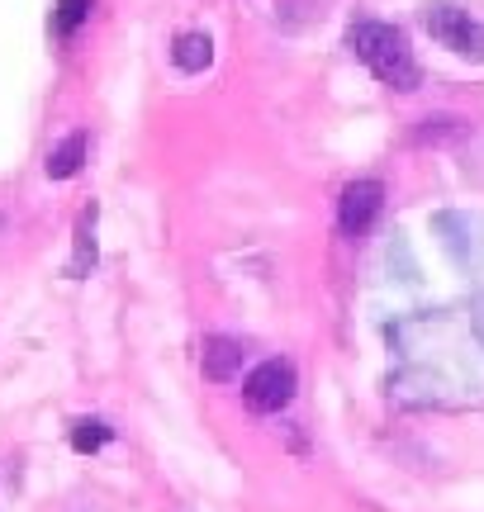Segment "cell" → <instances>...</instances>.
I'll return each mask as SVG.
<instances>
[{
  "mask_svg": "<svg viewBox=\"0 0 484 512\" xmlns=\"http://www.w3.org/2000/svg\"><path fill=\"white\" fill-rule=\"evenodd\" d=\"M171 62H176L181 72H205L209 62H214V38L200 34V29L176 34V43H171Z\"/></svg>",
  "mask_w": 484,
  "mask_h": 512,
  "instance_id": "obj_6",
  "label": "cell"
},
{
  "mask_svg": "<svg viewBox=\"0 0 484 512\" xmlns=\"http://www.w3.org/2000/svg\"><path fill=\"white\" fill-rule=\"evenodd\" d=\"M242 361H247V347H242L238 337H205V347H200V370L214 384L233 380L242 370Z\"/></svg>",
  "mask_w": 484,
  "mask_h": 512,
  "instance_id": "obj_5",
  "label": "cell"
},
{
  "mask_svg": "<svg viewBox=\"0 0 484 512\" xmlns=\"http://www.w3.org/2000/svg\"><path fill=\"white\" fill-rule=\"evenodd\" d=\"M347 48H352L366 67H371L385 86H394V91H418V81H423V72H418V62H413V48L409 38L399 34L394 24H380V19H361V24H352L347 29Z\"/></svg>",
  "mask_w": 484,
  "mask_h": 512,
  "instance_id": "obj_1",
  "label": "cell"
},
{
  "mask_svg": "<svg viewBox=\"0 0 484 512\" xmlns=\"http://www.w3.org/2000/svg\"><path fill=\"white\" fill-rule=\"evenodd\" d=\"M81 162H86V133H67V138L48 152L43 171H48L53 181H72L76 171H81Z\"/></svg>",
  "mask_w": 484,
  "mask_h": 512,
  "instance_id": "obj_7",
  "label": "cell"
},
{
  "mask_svg": "<svg viewBox=\"0 0 484 512\" xmlns=\"http://www.w3.org/2000/svg\"><path fill=\"white\" fill-rule=\"evenodd\" d=\"M91 10H95V0H57V15H53V29L62 38H72L86 19H91Z\"/></svg>",
  "mask_w": 484,
  "mask_h": 512,
  "instance_id": "obj_9",
  "label": "cell"
},
{
  "mask_svg": "<svg viewBox=\"0 0 484 512\" xmlns=\"http://www.w3.org/2000/svg\"><path fill=\"white\" fill-rule=\"evenodd\" d=\"M380 209H385V185L380 181H352L342 190V200H337V223H342V233H366L375 219H380Z\"/></svg>",
  "mask_w": 484,
  "mask_h": 512,
  "instance_id": "obj_4",
  "label": "cell"
},
{
  "mask_svg": "<svg viewBox=\"0 0 484 512\" xmlns=\"http://www.w3.org/2000/svg\"><path fill=\"white\" fill-rule=\"evenodd\" d=\"M423 24H428V34L451 48L456 57H470V62H484V24L480 19H470L466 10H456V5H428L423 10Z\"/></svg>",
  "mask_w": 484,
  "mask_h": 512,
  "instance_id": "obj_2",
  "label": "cell"
},
{
  "mask_svg": "<svg viewBox=\"0 0 484 512\" xmlns=\"http://www.w3.org/2000/svg\"><path fill=\"white\" fill-rule=\"evenodd\" d=\"M91 266H95V204L81 214V223H76V256H72V266H67V275L81 280Z\"/></svg>",
  "mask_w": 484,
  "mask_h": 512,
  "instance_id": "obj_8",
  "label": "cell"
},
{
  "mask_svg": "<svg viewBox=\"0 0 484 512\" xmlns=\"http://www.w3.org/2000/svg\"><path fill=\"white\" fill-rule=\"evenodd\" d=\"M110 437H114V432L100 418H81V422H76V432H72V446L81 451V456H91V451H100Z\"/></svg>",
  "mask_w": 484,
  "mask_h": 512,
  "instance_id": "obj_10",
  "label": "cell"
},
{
  "mask_svg": "<svg viewBox=\"0 0 484 512\" xmlns=\"http://www.w3.org/2000/svg\"><path fill=\"white\" fill-rule=\"evenodd\" d=\"M290 399H295V366L290 361H261L242 380V403L252 413H280Z\"/></svg>",
  "mask_w": 484,
  "mask_h": 512,
  "instance_id": "obj_3",
  "label": "cell"
}]
</instances>
